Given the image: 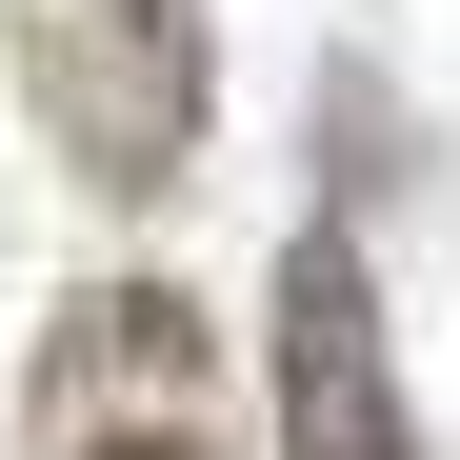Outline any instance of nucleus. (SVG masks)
I'll list each match as a JSON object with an SVG mask.
<instances>
[{
  "label": "nucleus",
  "mask_w": 460,
  "mask_h": 460,
  "mask_svg": "<svg viewBox=\"0 0 460 460\" xmlns=\"http://www.w3.org/2000/svg\"><path fill=\"white\" fill-rule=\"evenodd\" d=\"M21 101L60 140V181L161 200L220 120V40H200V0H21Z\"/></svg>",
  "instance_id": "nucleus-1"
},
{
  "label": "nucleus",
  "mask_w": 460,
  "mask_h": 460,
  "mask_svg": "<svg viewBox=\"0 0 460 460\" xmlns=\"http://www.w3.org/2000/svg\"><path fill=\"white\" fill-rule=\"evenodd\" d=\"M21 460H241V401H220L200 300H181V280H81V300L40 321Z\"/></svg>",
  "instance_id": "nucleus-2"
},
{
  "label": "nucleus",
  "mask_w": 460,
  "mask_h": 460,
  "mask_svg": "<svg viewBox=\"0 0 460 460\" xmlns=\"http://www.w3.org/2000/svg\"><path fill=\"white\" fill-rule=\"evenodd\" d=\"M280 460H420L401 360H380V280H360L341 220L280 241Z\"/></svg>",
  "instance_id": "nucleus-3"
}]
</instances>
